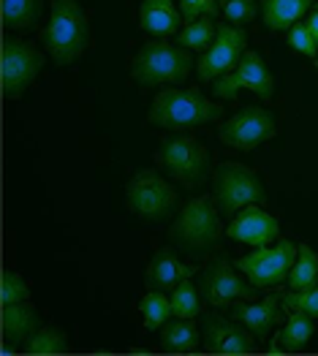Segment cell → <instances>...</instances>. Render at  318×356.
<instances>
[{
	"label": "cell",
	"mask_w": 318,
	"mask_h": 356,
	"mask_svg": "<svg viewBox=\"0 0 318 356\" xmlns=\"http://www.w3.org/2000/svg\"><path fill=\"white\" fill-rule=\"evenodd\" d=\"M318 283V253L310 245H299V256L294 261V267L289 272V289L294 291H302V289H310Z\"/></svg>",
	"instance_id": "d4e9b609"
},
{
	"label": "cell",
	"mask_w": 318,
	"mask_h": 356,
	"mask_svg": "<svg viewBox=\"0 0 318 356\" xmlns=\"http://www.w3.org/2000/svg\"><path fill=\"white\" fill-rule=\"evenodd\" d=\"M245 44H248L245 30L237 28V25L221 22L212 47H209L202 58H199V63H196L199 79H202V82H215V79L232 74L234 68H237V63L245 55Z\"/></svg>",
	"instance_id": "8fae6325"
},
{
	"label": "cell",
	"mask_w": 318,
	"mask_h": 356,
	"mask_svg": "<svg viewBox=\"0 0 318 356\" xmlns=\"http://www.w3.org/2000/svg\"><path fill=\"white\" fill-rule=\"evenodd\" d=\"M125 204L147 223H161L177 209V191L152 169H139L125 185Z\"/></svg>",
	"instance_id": "52a82bcc"
},
{
	"label": "cell",
	"mask_w": 318,
	"mask_h": 356,
	"mask_svg": "<svg viewBox=\"0 0 318 356\" xmlns=\"http://www.w3.org/2000/svg\"><path fill=\"white\" fill-rule=\"evenodd\" d=\"M199 327L193 324V318H177L166 321L161 327V348L169 354H191L199 348Z\"/></svg>",
	"instance_id": "7402d4cb"
},
{
	"label": "cell",
	"mask_w": 318,
	"mask_h": 356,
	"mask_svg": "<svg viewBox=\"0 0 318 356\" xmlns=\"http://www.w3.org/2000/svg\"><path fill=\"white\" fill-rule=\"evenodd\" d=\"M215 204L221 209V215L234 218L239 209L251 207V204H267V191L264 182L259 179L256 169L237 163V161H223L215 169Z\"/></svg>",
	"instance_id": "5b68a950"
},
{
	"label": "cell",
	"mask_w": 318,
	"mask_h": 356,
	"mask_svg": "<svg viewBox=\"0 0 318 356\" xmlns=\"http://www.w3.org/2000/svg\"><path fill=\"white\" fill-rule=\"evenodd\" d=\"M90 44V22L79 0H52L44 47L58 65H74Z\"/></svg>",
	"instance_id": "7a4b0ae2"
},
{
	"label": "cell",
	"mask_w": 318,
	"mask_h": 356,
	"mask_svg": "<svg viewBox=\"0 0 318 356\" xmlns=\"http://www.w3.org/2000/svg\"><path fill=\"white\" fill-rule=\"evenodd\" d=\"M44 65L41 49H35L30 41L22 38H3L0 47V79H3V95L6 98H22L25 90L33 85Z\"/></svg>",
	"instance_id": "ba28073f"
},
{
	"label": "cell",
	"mask_w": 318,
	"mask_h": 356,
	"mask_svg": "<svg viewBox=\"0 0 318 356\" xmlns=\"http://www.w3.org/2000/svg\"><path fill=\"white\" fill-rule=\"evenodd\" d=\"M299 256V245L291 239H280L275 248H256L253 253L237 259V269L256 286V289H272L283 280H289V272Z\"/></svg>",
	"instance_id": "9c48e42d"
},
{
	"label": "cell",
	"mask_w": 318,
	"mask_h": 356,
	"mask_svg": "<svg viewBox=\"0 0 318 356\" xmlns=\"http://www.w3.org/2000/svg\"><path fill=\"white\" fill-rule=\"evenodd\" d=\"M218 6H221V11H223V17H226L229 22H234L237 28L253 22L256 14H259V3H256V0H218Z\"/></svg>",
	"instance_id": "4dcf8cb0"
},
{
	"label": "cell",
	"mask_w": 318,
	"mask_h": 356,
	"mask_svg": "<svg viewBox=\"0 0 318 356\" xmlns=\"http://www.w3.org/2000/svg\"><path fill=\"white\" fill-rule=\"evenodd\" d=\"M316 68H318V58H316Z\"/></svg>",
	"instance_id": "d590c367"
},
{
	"label": "cell",
	"mask_w": 318,
	"mask_h": 356,
	"mask_svg": "<svg viewBox=\"0 0 318 356\" xmlns=\"http://www.w3.org/2000/svg\"><path fill=\"white\" fill-rule=\"evenodd\" d=\"M182 11L174 0H142L139 6V25L155 38H169L182 28Z\"/></svg>",
	"instance_id": "ac0fdd59"
},
{
	"label": "cell",
	"mask_w": 318,
	"mask_h": 356,
	"mask_svg": "<svg viewBox=\"0 0 318 356\" xmlns=\"http://www.w3.org/2000/svg\"><path fill=\"white\" fill-rule=\"evenodd\" d=\"M316 8H318V3H316Z\"/></svg>",
	"instance_id": "8d00e7d4"
},
{
	"label": "cell",
	"mask_w": 318,
	"mask_h": 356,
	"mask_svg": "<svg viewBox=\"0 0 318 356\" xmlns=\"http://www.w3.org/2000/svg\"><path fill=\"white\" fill-rule=\"evenodd\" d=\"M0 324H3V340L11 343V346H19V343H28L30 337L41 329V318H38L33 305L14 302V305H3Z\"/></svg>",
	"instance_id": "d6986e66"
},
{
	"label": "cell",
	"mask_w": 318,
	"mask_h": 356,
	"mask_svg": "<svg viewBox=\"0 0 318 356\" xmlns=\"http://www.w3.org/2000/svg\"><path fill=\"white\" fill-rule=\"evenodd\" d=\"M226 234L237 239V242L264 248V245H269V242H275L280 237V226L267 209H261V204H251V207L237 212V218L229 223Z\"/></svg>",
	"instance_id": "9a60e30c"
},
{
	"label": "cell",
	"mask_w": 318,
	"mask_h": 356,
	"mask_svg": "<svg viewBox=\"0 0 318 356\" xmlns=\"http://www.w3.org/2000/svg\"><path fill=\"white\" fill-rule=\"evenodd\" d=\"M28 354L33 356H49V354H65L68 351V337L58 327H41L28 340Z\"/></svg>",
	"instance_id": "484cf974"
},
{
	"label": "cell",
	"mask_w": 318,
	"mask_h": 356,
	"mask_svg": "<svg viewBox=\"0 0 318 356\" xmlns=\"http://www.w3.org/2000/svg\"><path fill=\"white\" fill-rule=\"evenodd\" d=\"M196 267L182 264L174 253V248H161L155 250V256L150 259L145 272L147 291H174L185 277H193Z\"/></svg>",
	"instance_id": "2e32d148"
},
{
	"label": "cell",
	"mask_w": 318,
	"mask_h": 356,
	"mask_svg": "<svg viewBox=\"0 0 318 356\" xmlns=\"http://www.w3.org/2000/svg\"><path fill=\"white\" fill-rule=\"evenodd\" d=\"M275 134H278L275 118L259 106H245L242 112H237L234 118H229L218 128V139L223 145H229L234 149H245V152L269 142Z\"/></svg>",
	"instance_id": "7c38bea8"
},
{
	"label": "cell",
	"mask_w": 318,
	"mask_h": 356,
	"mask_svg": "<svg viewBox=\"0 0 318 356\" xmlns=\"http://www.w3.org/2000/svg\"><path fill=\"white\" fill-rule=\"evenodd\" d=\"M239 90H251V92L259 95L261 101H272V95H275V79H272V74H269V68L261 60L259 52H245L232 74L215 79L212 92L218 98H223V101H232V98H237Z\"/></svg>",
	"instance_id": "4fadbf2b"
},
{
	"label": "cell",
	"mask_w": 318,
	"mask_h": 356,
	"mask_svg": "<svg viewBox=\"0 0 318 356\" xmlns=\"http://www.w3.org/2000/svg\"><path fill=\"white\" fill-rule=\"evenodd\" d=\"M280 299H283L286 313H302V316H310L318 321V283L310 289H302V291L289 289L286 294H280Z\"/></svg>",
	"instance_id": "f1b7e54d"
},
{
	"label": "cell",
	"mask_w": 318,
	"mask_h": 356,
	"mask_svg": "<svg viewBox=\"0 0 318 356\" xmlns=\"http://www.w3.org/2000/svg\"><path fill=\"white\" fill-rule=\"evenodd\" d=\"M289 44L294 52H299V55H305V58H316L318 55L316 38H313V33L308 30L305 22H296V25L289 30Z\"/></svg>",
	"instance_id": "1f68e13d"
},
{
	"label": "cell",
	"mask_w": 318,
	"mask_h": 356,
	"mask_svg": "<svg viewBox=\"0 0 318 356\" xmlns=\"http://www.w3.org/2000/svg\"><path fill=\"white\" fill-rule=\"evenodd\" d=\"M30 299V289L25 283V277L19 272H11L6 269L0 275V302L3 305H14V302H28Z\"/></svg>",
	"instance_id": "f546056e"
},
{
	"label": "cell",
	"mask_w": 318,
	"mask_h": 356,
	"mask_svg": "<svg viewBox=\"0 0 318 356\" xmlns=\"http://www.w3.org/2000/svg\"><path fill=\"white\" fill-rule=\"evenodd\" d=\"M229 310H232L234 321H239L256 340H264L272 332V327L280 321L283 299H280V294H269V297H264L256 305H239V302H234Z\"/></svg>",
	"instance_id": "e0dca14e"
},
{
	"label": "cell",
	"mask_w": 318,
	"mask_h": 356,
	"mask_svg": "<svg viewBox=\"0 0 318 356\" xmlns=\"http://www.w3.org/2000/svg\"><path fill=\"white\" fill-rule=\"evenodd\" d=\"M0 354H3V356H11V354H14V346H11V343H6V346L0 348Z\"/></svg>",
	"instance_id": "e575fe53"
},
{
	"label": "cell",
	"mask_w": 318,
	"mask_h": 356,
	"mask_svg": "<svg viewBox=\"0 0 318 356\" xmlns=\"http://www.w3.org/2000/svg\"><path fill=\"white\" fill-rule=\"evenodd\" d=\"M139 310L147 329H161L172 318V299H166V291H147L139 302Z\"/></svg>",
	"instance_id": "4316f807"
},
{
	"label": "cell",
	"mask_w": 318,
	"mask_h": 356,
	"mask_svg": "<svg viewBox=\"0 0 318 356\" xmlns=\"http://www.w3.org/2000/svg\"><path fill=\"white\" fill-rule=\"evenodd\" d=\"M191 49L172 44V41H147L136 52L131 63V76L142 88H155V85H182L191 74Z\"/></svg>",
	"instance_id": "3957f363"
},
{
	"label": "cell",
	"mask_w": 318,
	"mask_h": 356,
	"mask_svg": "<svg viewBox=\"0 0 318 356\" xmlns=\"http://www.w3.org/2000/svg\"><path fill=\"white\" fill-rule=\"evenodd\" d=\"M158 166L185 188H202L209 175V152L199 139L180 134L161 142L155 152Z\"/></svg>",
	"instance_id": "8992f818"
},
{
	"label": "cell",
	"mask_w": 318,
	"mask_h": 356,
	"mask_svg": "<svg viewBox=\"0 0 318 356\" xmlns=\"http://www.w3.org/2000/svg\"><path fill=\"white\" fill-rule=\"evenodd\" d=\"M202 313V294L193 289L191 277H185L172 291V316L177 318H196Z\"/></svg>",
	"instance_id": "83f0119b"
},
{
	"label": "cell",
	"mask_w": 318,
	"mask_h": 356,
	"mask_svg": "<svg viewBox=\"0 0 318 356\" xmlns=\"http://www.w3.org/2000/svg\"><path fill=\"white\" fill-rule=\"evenodd\" d=\"M316 332V318L302 316V313H289L286 327L280 329L269 346V354H296L308 346V340Z\"/></svg>",
	"instance_id": "ffe728a7"
},
{
	"label": "cell",
	"mask_w": 318,
	"mask_h": 356,
	"mask_svg": "<svg viewBox=\"0 0 318 356\" xmlns=\"http://www.w3.org/2000/svg\"><path fill=\"white\" fill-rule=\"evenodd\" d=\"M180 11H182V19L185 22H196L199 17H218L221 6L218 0H180Z\"/></svg>",
	"instance_id": "d6a6232c"
},
{
	"label": "cell",
	"mask_w": 318,
	"mask_h": 356,
	"mask_svg": "<svg viewBox=\"0 0 318 356\" xmlns=\"http://www.w3.org/2000/svg\"><path fill=\"white\" fill-rule=\"evenodd\" d=\"M218 35V25L212 17H199L196 22H188V28L177 33V44L193 52H207Z\"/></svg>",
	"instance_id": "cb8c5ba5"
},
{
	"label": "cell",
	"mask_w": 318,
	"mask_h": 356,
	"mask_svg": "<svg viewBox=\"0 0 318 356\" xmlns=\"http://www.w3.org/2000/svg\"><path fill=\"white\" fill-rule=\"evenodd\" d=\"M202 340L209 354H253L256 337L234 318L209 310L202 316Z\"/></svg>",
	"instance_id": "5bb4252c"
},
{
	"label": "cell",
	"mask_w": 318,
	"mask_h": 356,
	"mask_svg": "<svg viewBox=\"0 0 318 356\" xmlns=\"http://www.w3.org/2000/svg\"><path fill=\"white\" fill-rule=\"evenodd\" d=\"M223 115L221 104L204 98L199 88H166L152 98L147 120L166 131H185L204 122H215Z\"/></svg>",
	"instance_id": "6da1fadb"
},
{
	"label": "cell",
	"mask_w": 318,
	"mask_h": 356,
	"mask_svg": "<svg viewBox=\"0 0 318 356\" xmlns=\"http://www.w3.org/2000/svg\"><path fill=\"white\" fill-rule=\"evenodd\" d=\"M218 212L221 209H215V199H209V196L191 199L180 209V215L174 218L172 229H169V239L174 242V248H180L182 253H191V256L212 250L223 234Z\"/></svg>",
	"instance_id": "277c9868"
},
{
	"label": "cell",
	"mask_w": 318,
	"mask_h": 356,
	"mask_svg": "<svg viewBox=\"0 0 318 356\" xmlns=\"http://www.w3.org/2000/svg\"><path fill=\"white\" fill-rule=\"evenodd\" d=\"M44 0H3V28L6 30H30L41 19Z\"/></svg>",
	"instance_id": "603a6c76"
},
{
	"label": "cell",
	"mask_w": 318,
	"mask_h": 356,
	"mask_svg": "<svg viewBox=\"0 0 318 356\" xmlns=\"http://www.w3.org/2000/svg\"><path fill=\"white\" fill-rule=\"evenodd\" d=\"M305 25H308V30L313 33V38H316V44H318V8L310 11V17H308V22H305Z\"/></svg>",
	"instance_id": "836d02e7"
},
{
	"label": "cell",
	"mask_w": 318,
	"mask_h": 356,
	"mask_svg": "<svg viewBox=\"0 0 318 356\" xmlns=\"http://www.w3.org/2000/svg\"><path fill=\"white\" fill-rule=\"evenodd\" d=\"M256 286L248 280H242L237 272H234L232 261L226 256H218L212 264H207L199 277V294L202 302L212 310H223V307H232L234 302H242V299H253L256 297Z\"/></svg>",
	"instance_id": "30bf717a"
},
{
	"label": "cell",
	"mask_w": 318,
	"mask_h": 356,
	"mask_svg": "<svg viewBox=\"0 0 318 356\" xmlns=\"http://www.w3.org/2000/svg\"><path fill=\"white\" fill-rule=\"evenodd\" d=\"M310 8L313 0H261V19L269 30H291Z\"/></svg>",
	"instance_id": "44dd1931"
}]
</instances>
